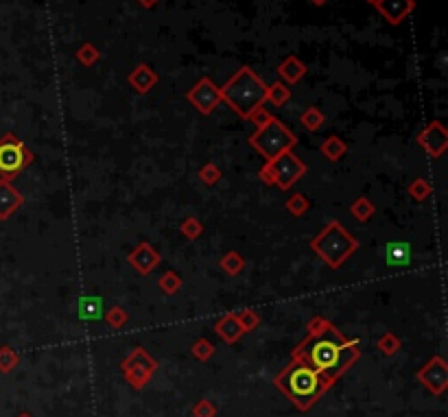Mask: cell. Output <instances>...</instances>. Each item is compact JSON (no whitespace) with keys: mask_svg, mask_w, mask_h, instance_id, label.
<instances>
[{"mask_svg":"<svg viewBox=\"0 0 448 417\" xmlns=\"http://www.w3.org/2000/svg\"><path fill=\"white\" fill-rule=\"evenodd\" d=\"M291 359L337 382L361 359V343L359 338H348L326 317L315 315L306 326V336L291 352Z\"/></svg>","mask_w":448,"mask_h":417,"instance_id":"cell-1","label":"cell"},{"mask_svg":"<svg viewBox=\"0 0 448 417\" xmlns=\"http://www.w3.org/2000/svg\"><path fill=\"white\" fill-rule=\"evenodd\" d=\"M273 387L285 393L298 411L306 413L335 387V382L323 374H317L308 365L291 359V363L275 374Z\"/></svg>","mask_w":448,"mask_h":417,"instance_id":"cell-2","label":"cell"},{"mask_svg":"<svg viewBox=\"0 0 448 417\" xmlns=\"http://www.w3.org/2000/svg\"><path fill=\"white\" fill-rule=\"evenodd\" d=\"M267 83L250 66H241L221 85V103H225L239 118L247 120L258 107L265 105Z\"/></svg>","mask_w":448,"mask_h":417,"instance_id":"cell-3","label":"cell"},{"mask_svg":"<svg viewBox=\"0 0 448 417\" xmlns=\"http://www.w3.org/2000/svg\"><path fill=\"white\" fill-rule=\"evenodd\" d=\"M311 250L323 260V265L328 269H342L344 262L359 250V240L337 219H330L311 238Z\"/></svg>","mask_w":448,"mask_h":417,"instance_id":"cell-4","label":"cell"},{"mask_svg":"<svg viewBox=\"0 0 448 417\" xmlns=\"http://www.w3.org/2000/svg\"><path fill=\"white\" fill-rule=\"evenodd\" d=\"M300 142L298 133L289 129L280 118L269 116V120L265 125L256 127V131L247 138V145H250L260 158L265 160H273L278 158L280 153L296 149Z\"/></svg>","mask_w":448,"mask_h":417,"instance_id":"cell-5","label":"cell"},{"mask_svg":"<svg viewBox=\"0 0 448 417\" xmlns=\"http://www.w3.org/2000/svg\"><path fill=\"white\" fill-rule=\"evenodd\" d=\"M308 173V166L291 151L280 153L273 160H265V164L260 166L258 177L267 186H278L280 190H291L296 183Z\"/></svg>","mask_w":448,"mask_h":417,"instance_id":"cell-6","label":"cell"},{"mask_svg":"<svg viewBox=\"0 0 448 417\" xmlns=\"http://www.w3.org/2000/svg\"><path fill=\"white\" fill-rule=\"evenodd\" d=\"M33 151L15 133L7 131L5 136H0V179L13 181L33 164Z\"/></svg>","mask_w":448,"mask_h":417,"instance_id":"cell-7","label":"cell"},{"mask_svg":"<svg viewBox=\"0 0 448 417\" xmlns=\"http://www.w3.org/2000/svg\"><path fill=\"white\" fill-rule=\"evenodd\" d=\"M186 101L199 114L210 116L221 105V88L214 83L210 76H202V79L186 92Z\"/></svg>","mask_w":448,"mask_h":417,"instance_id":"cell-8","label":"cell"},{"mask_svg":"<svg viewBox=\"0 0 448 417\" xmlns=\"http://www.w3.org/2000/svg\"><path fill=\"white\" fill-rule=\"evenodd\" d=\"M415 378L431 395H442L448 389V363L435 354L415 372Z\"/></svg>","mask_w":448,"mask_h":417,"instance_id":"cell-9","label":"cell"},{"mask_svg":"<svg viewBox=\"0 0 448 417\" xmlns=\"http://www.w3.org/2000/svg\"><path fill=\"white\" fill-rule=\"evenodd\" d=\"M415 140H418V145L424 149L429 158L438 160L448 149V129L444 127L442 120H431L415 133Z\"/></svg>","mask_w":448,"mask_h":417,"instance_id":"cell-10","label":"cell"},{"mask_svg":"<svg viewBox=\"0 0 448 417\" xmlns=\"http://www.w3.org/2000/svg\"><path fill=\"white\" fill-rule=\"evenodd\" d=\"M127 262L129 265L141 273V275H149L153 269H156L160 262H162V256H160V252L153 247L151 243H138L134 250L129 252V256H127Z\"/></svg>","mask_w":448,"mask_h":417,"instance_id":"cell-11","label":"cell"},{"mask_svg":"<svg viewBox=\"0 0 448 417\" xmlns=\"http://www.w3.org/2000/svg\"><path fill=\"white\" fill-rule=\"evenodd\" d=\"M374 7L385 18V22L398 26L415 11V0H378Z\"/></svg>","mask_w":448,"mask_h":417,"instance_id":"cell-12","label":"cell"},{"mask_svg":"<svg viewBox=\"0 0 448 417\" xmlns=\"http://www.w3.org/2000/svg\"><path fill=\"white\" fill-rule=\"evenodd\" d=\"M24 204L22 193L13 186V181L0 179V221H7L11 214H15Z\"/></svg>","mask_w":448,"mask_h":417,"instance_id":"cell-13","label":"cell"},{"mask_svg":"<svg viewBox=\"0 0 448 417\" xmlns=\"http://www.w3.org/2000/svg\"><path fill=\"white\" fill-rule=\"evenodd\" d=\"M160 81V76L158 72L153 70L149 64H138L129 74H127V83L134 92H138V95H149V92L158 85Z\"/></svg>","mask_w":448,"mask_h":417,"instance_id":"cell-14","label":"cell"},{"mask_svg":"<svg viewBox=\"0 0 448 417\" xmlns=\"http://www.w3.org/2000/svg\"><path fill=\"white\" fill-rule=\"evenodd\" d=\"M158 367H160V363L141 345L134 348L127 357L120 361V372H122V369H141V372H147V374L153 376L158 372Z\"/></svg>","mask_w":448,"mask_h":417,"instance_id":"cell-15","label":"cell"},{"mask_svg":"<svg viewBox=\"0 0 448 417\" xmlns=\"http://www.w3.org/2000/svg\"><path fill=\"white\" fill-rule=\"evenodd\" d=\"M275 72L280 74V79L282 83L287 85H296L304 79V74H306V66H304V61L296 55H289L285 57L280 64H278Z\"/></svg>","mask_w":448,"mask_h":417,"instance_id":"cell-16","label":"cell"},{"mask_svg":"<svg viewBox=\"0 0 448 417\" xmlns=\"http://www.w3.org/2000/svg\"><path fill=\"white\" fill-rule=\"evenodd\" d=\"M214 332H217V336L221 338L223 343H227V345H234L239 338L245 334L234 313L223 315L217 323H214Z\"/></svg>","mask_w":448,"mask_h":417,"instance_id":"cell-17","label":"cell"},{"mask_svg":"<svg viewBox=\"0 0 448 417\" xmlns=\"http://www.w3.org/2000/svg\"><path fill=\"white\" fill-rule=\"evenodd\" d=\"M411 256H413V250L405 240H392L385 247V258H387V265L392 267H407L411 262Z\"/></svg>","mask_w":448,"mask_h":417,"instance_id":"cell-18","label":"cell"},{"mask_svg":"<svg viewBox=\"0 0 448 417\" xmlns=\"http://www.w3.org/2000/svg\"><path fill=\"white\" fill-rule=\"evenodd\" d=\"M319 153L328 162H339L348 153V145H346L344 138H339L337 133H333V136H328L326 140L319 145Z\"/></svg>","mask_w":448,"mask_h":417,"instance_id":"cell-19","label":"cell"},{"mask_svg":"<svg viewBox=\"0 0 448 417\" xmlns=\"http://www.w3.org/2000/svg\"><path fill=\"white\" fill-rule=\"evenodd\" d=\"M245 265H247V260H245V256L243 254H239L237 250H230V252H225L221 258H219V267H221V271L223 273H227V275H239L243 269H245Z\"/></svg>","mask_w":448,"mask_h":417,"instance_id":"cell-20","label":"cell"},{"mask_svg":"<svg viewBox=\"0 0 448 417\" xmlns=\"http://www.w3.org/2000/svg\"><path fill=\"white\" fill-rule=\"evenodd\" d=\"M291 99V88L282 81H273L271 85H267L265 92V103H271L273 107H282L287 101Z\"/></svg>","mask_w":448,"mask_h":417,"instance_id":"cell-21","label":"cell"},{"mask_svg":"<svg viewBox=\"0 0 448 417\" xmlns=\"http://www.w3.org/2000/svg\"><path fill=\"white\" fill-rule=\"evenodd\" d=\"M323 122H326V116H323V112L319 110V107H308V110L302 112L300 116V125L306 129V131H319L323 127Z\"/></svg>","mask_w":448,"mask_h":417,"instance_id":"cell-22","label":"cell"},{"mask_svg":"<svg viewBox=\"0 0 448 417\" xmlns=\"http://www.w3.org/2000/svg\"><path fill=\"white\" fill-rule=\"evenodd\" d=\"M374 212H376V206L369 202L367 197H359V199H354L352 202V206H350V214L357 219L359 223H365V221H369L374 216Z\"/></svg>","mask_w":448,"mask_h":417,"instance_id":"cell-23","label":"cell"},{"mask_svg":"<svg viewBox=\"0 0 448 417\" xmlns=\"http://www.w3.org/2000/svg\"><path fill=\"white\" fill-rule=\"evenodd\" d=\"M79 317L86 321L103 317V302L99 297H83L79 302Z\"/></svg>","mask_w":448,"mask_h":417,"instance_id":"cell-24","label":"cell"},{"mask_svg":"<svg viewBox=\"0 0 448 417\" xmlns=\"http://www.w3.org/2000/svg\"><path fill=\"white\" fill-rule=\"evenodd\" d=\"M74 59L79 61L81 66H86V68H90V66H95L97 61L101 59V53H99V49L95 44H90V42H83L79 49H77V53H74Z\"/></svg>","mask_w":448,"mask_h":417,"instance_id":"cell-25","label":"cell"},{"mask_svg":"<svg viewBox=\"0 0 448 417\" xmlns=\"http://www.w3.org/2000/svg\"><path fill=\"white\" fill-rule=\"evenodd\" d=\"M158 286H160V291L164 293V295H175V293L184 286V280H182V275L177 271H164L160 275V280H158Z\"/></svg>","mask_w":448,"mask_h":417,"instance_id":"cell-26","label":"cell"},{"mask_svg":"<svg viewBox=\"0 0 448 417\" xmlns=\"http://www.w3.org/2000/svg\"><path fill=\"white\" fill-rule=\"evenodd\" d=\"M179 231H182V236L186 240H197L199 236L204 234V223L199 221L195 214H191L179 223Z\"/></svg>","mask_w":448,"mask_h":417,"instance_id":"cell-27","label":"cell"},{"mask_svg":"<svg viewBox=\"0 0 448 417\" xmlns=\"http://www.w3.org/2000/svg\"><path fill=\"white\" fill-rule=\"evenodd\" d=\"M20 365V354L11 345L0 348V374H11L15 367Z\"/></svg>","mask_w":448,"mask_h":417,"instance_id":"cell-28","label":"cell"},{"mask_svg":"<svg viewBox=\"0 0 448 417\" xmlns=\"http://www.w3.org/2000/svg\"><path fill=\"white\" fill-rule=\"evenodd\" d=\"M214 352H217V348H214V343L208 341L206 336H199L197 341L191 345V354H193L197 361H202V363L210 361L214 357Z\"/></svg>","mask_w":448,"mask_h":417,"instance_id":"cell-29","label":"cell"},{"mask_svg":"<svg viewBox=\"0 0 448 417\" xmlns=\"http://www.w3.org/2000/svg\"><path fill=\"white\" fill-rule=\"evenodd\" d=\"M103 319H105V323L110 328L120 330V328H125V323L129 321V315H127V311L122 306H112L110 311L103 313Z\"/></svg>","mask_w":448,"mask_h":417,"instance_id":"cell-30","label":"cell"},{"mask_svg":"<svg viewBox=\"0 0 448 417\" xmlns=\"http://www.w3.org/2000/svg\"><path fill=\"white\" fill-rule=\"evenodd\" d=\"M285 208H287V212L289 214H293V216H304L308 210H311V202L302 195V193H293L287 202H285Z\"/></svg>","mask_w":448,"mask_h":417,"instance_id":"cell-31","label":"cell"},{"mask_svg":"<svg viewBox=\"0 0 448 417\" xmlns=\"http://www.w3.org/2000/svg\"><path fill=\"white\" fill-rule=\"evenodd\" d=\"M376 348L381 350V354H385V357H394V354L400 352L403 343H400V338L394 332H383L376 341Z\"/></svg>","mask_w":448,"mask_h":417,"instance_id":"cell-32","label":"cell"},{"mask_svg":"<svg viewBox=\"0 0 448 417\" xmlns=\"http://www.w3.org/2000/svg\"><path fill=\"white\" fill-rule=\"evenodd\" d=\"M409 195H411V199L413 202H426V199L431 197V183H429V179H424V177H415L411 183H409Z\"/></svg>","mask_w":448,"mask_h":417,"instance_id":"cell-33","label":"cell"},{"mask_svg":"<svg viewBox=\"0 0 448 417\" xmlns=\"http://www.w3.org/2000/svg\"><path fill=\"white\" fill-rule=\"evenodd\" d=\"M234 315H237V319H239V323H241V328H243L245 334L247 332H254L260 326V315L256 311H252V308H243V311H239Z\"/></svg>","mask_w":448,"mask_h":417,"instance_id":"cell-34","label":"cell"},{"mask_svg":"<svg viewBox=\"0 0 448 417\" xmlns=\"http://www.w3.org/2000/svg\"><path fill=\"white\" fill-rule=\"evenodd\" d=\"M199 179H202L206 186H214V183H219L221 181V177H223V173H221V168L214 164V162H206L202 168H199Z\"/></svg>","mask_w":448,"mask_h":417,"instance_id":"cell-35","label":"cell"},{"mask_svg":"<svg viewBox=\"0 0 448 417\" xmlns=\"http://www.w3.org/2000/svg\"><path fill=\"white\" fill-rule=\"evenodd\" d=\"M191 413H193V417H217V407H214L212 400L202 398L193 404Z\"/></svg>","mask_w":448,"mask_h":417,"instance_id":"cell-36","label":"cell"},{"mask_svg":"<svg viewBox=\"0 0 448 417\" xmlns=\"http://www.w3.org/2000/svg\"><path fill=\"white\" fill-rule=\"evenodd\" d=\"M269 116H271V114L265 110V107H258V110H256L250 118H247V120H252L254 127H260V125H265V122L269 120Z\"/></svg>","mask_w":448,"mask_h":417,"instance_id":"cell-37","label":"cell"},{"mask_svg":"<svg viewBox=\"0 0 448 417\" xmlns=\"http://www.w3.org/2000/svg\"><path fill=\"white\" fill-rule=\"evenodd\" d=\"M138 3H141L145 9H151V7H156V5H158V0H138Z\"/></svg>","mask_w":448,"mask_h":417,"instance_id":"cell-38","label":"cell"},{"mask_svg":"<svg viewBox=\"0 0 448 417\" xmlns=\"http://www.w3.org/2000/svg\"><path fill=\"white\" fill-rule=\"evenodd\" d=\"M311 3H313L315 7H323V5H326V3H328V0H311Z\"/></svg>","mask_w":448,"mask_h":417,"instance_id":"cell-39","label":"cell"},{"mask_svg":"<svg viewBox=\"0 0 448 417\" xmlns=\"http://www.w3.org/2000/svg\"><path fill=\"white\" fill-rule=\"evenodd\" d=\"M18 417H33V415H31V413H26V411H24V413H20Z\"/></svg>","mask_w":448,"mask_h":417,"instance_id":"cell-40","label":"cell"},{"mask_svg":"<svg viewBox=\"0 0 448 417\" xmlns=\"http://www.w3.org/2000/svg\"><path fill=\"white\" fill-rule=\"evenodd\" d=\"M365 3H369V5H376V3H378V0H365Z\"/></svg>","mask_w":448,"mask_h":417,"instance_id":"cell-41","label":"cell"}]
</instances>
